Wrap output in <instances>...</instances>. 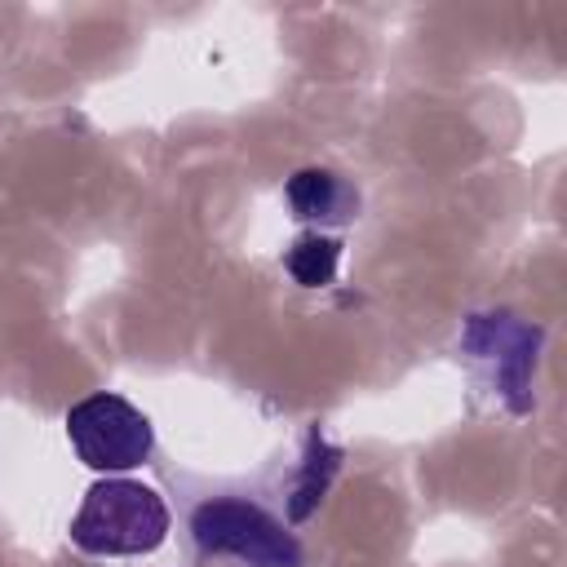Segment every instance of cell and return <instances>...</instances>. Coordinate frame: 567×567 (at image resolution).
Wrapping results in <instances>:
<instances>
[{"label": "cell", "mask_w": 567, "mask_h": 567, "mask_svg": "<svg viewBox=\"0 0 567 567\" xmlns=\"http://www.w3.org/2000/svg\"><path fill=\"white\" fill-rule=\"evenodd\" d=\"M337 257H341V244L337 239H319V235H306L288 248V270L297 284L306 288H323L332 275H337Z\"/></svg>", "instance_id": "cell-5"}, {"label": "cell", "mask_w": 567, "mask_h": 567, "mask_svg": "<svg viewBox=\"0 0 567 567\" xmlns=\"http://www.w3.org/2000/svg\"><path fill=\"white\" fill-rule=\"evenodd\" d=\"M190 532L204 554L239 558L248 567H301V545L284 532V523L235 496L204 501L190 518Z\"/></svg>", "instance_id": "cell-2"}, {"label": "cell", "mask_w": 567, "mask_h": 567, "mask_svg": "<svg viewBox=\"0 0 567 567\" xmlns=\"http://www.w3.org/2000/svg\"><path fill=\"white\" fill-rule=\"evenodd\" d=\"M288 199H292L297 217H323V221H341V217H350L354 204H359V195H354L341 177H332V173H323V168H301V173L288 182Z\"/></svg>", "instance_id": "cell-4"}, {"label": "cell", "mask_w": 567, "mask_h": 567, "mask_svg": "<svg viewBox=\"0 0 567 567\" xmlns=\"http://www.w3.org/2000/svg\"><path fill=\"white\" fill-rule=\"evenodd\" d=\"M66 439L89 470H133L151 456V421L120 394H89L66 412Z\"/></svg>", "instance_id": "cell-3"}, {"label": "cell", "mask_w": 567, "mask_h": 567, "mask_svg": "<svg viewBox=\"0 0 567 567\" xmlns=\"http://www.w3.org/2000/svg\"><path fill=\"white\" fill-rule=\"evenodd\" d=\"M164 536H168V505L146 483L133 478L93 483L71 518V540L97 558L151 554Z\"/></svg>", "instance_id": "cell-1"}]
</instances>
